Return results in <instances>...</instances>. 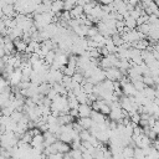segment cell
<instances>
[{"label": "cell", "mask_w": 159, "mask_h": 159, "mask_svg": "<svg viewBox=\"0 0 159 159\" xmlns=\"http://www.w3.org/2000/svg\"><path fill=\"white\" fill-rule=\"evenodd\" d=\"M77 109H78V118L91 117L92 108H91V106H89V104H80Z\"/></svg>", "instance_id": "1"}, {"label": "cell", "mask_w": 159, "mask_h": 159, "mask_svg": "<svg viewBox=\"0 0 159 159\" xmlns=\"http://www.w3.org/2000/svg\"><path fill=\"white\" fill-rule=\"evenodd\" d=\"M77 123H78V125H80L82 129H87V130H89L91 127L93 125V120H92L89 117H86V118H77Z\"/></svg>", "instance_id": "4"}, {"label": "cell", "mask_w": 159, "mask_h": 159, "mask_svg": "<svg viewBox=\"0 0 159 159\" xmlns=\"http://www.w3.org/2000/svg\"><path fill=\"white\" fill-rule=\"evenodd\" d=\"M12 42H14V46H15V50H16V52H19V53H22V52H25V51H26V47H27V42H25L22 39H15Z\"/></svg>", "instance_id": "3"}, {"label": "cell", "mask_w": 159, "mask_h": 159, "mask_svg": "<svg viewBox=\"0 0 159 159\" xmlns=\"http://www.w3.org/2000/svg\"><path fill=\"white\" fill-rule=\"evenodd\" d=\"M124 24H125V27H128L129 30H135L137 27V21L130 16L124 17Z\"/></svg>", "instance_id": "7"}, {"label": "cell", "mask_w": 159, "mask_h": 159, "mask_svg": "<svg viewBox=\"0 0 159 159\" xmlns=\"http://www.w3.org/2000/svg\"><path fill=\"white\" fill-rule=\"evenodd\" d=\"M53 145H55L57 153H61V154H67L71 150V145L65 142H61V140H56V143Z\"/></svg>", "instance_id": "2"}, {"label": "cell", "mask_w": 159, "mask_h": 159, "mask_svg": "<svg viewBox=\"0 0 159 159\" xmlns=\"http://www.w3.org/2000/svg\"><path fill=\"white\" fill-rule=\"evenodd\" d=\"M83 6H80V5H76L71 11H70V16L71 19H81L83 16Z\"/></svg>", "instance_id": "6"}, {"label": "cell", "mask_w": 159, "mask_h": 159, "mask_svg": "<svg viewBox=\"0 0 159 159\" xmlns=\"http://www.w3.org/2000/svg\"><path fill=\"white\" fill-rule=\"evenodd\" d=\"M77 5V0H63V11H71Z\"/></svg>", "instance_id": "8"}, {"label": "cell", "mask_w": 159, "mask_h": 159, "mask_svg": "<svg viewBox=\"0 0 159 159\" xmlns=\"http://www.w3.org/2000/svg\"><path fill=\"white\" fill-rule=\"evenodd\" d=\"M51 11L56 15L63 11V0H52L51 4Z\"/></svg>", "instance_id": "5"}, {"label": "cell", "mask_w": 159, "mask_h": 159, "mask_svg": "<svg viewBox=\"0 0 159 159\" xmlns=\"http://www.w3.org/2000/svg\"><path fill=\"white\" fill-rule=\"evenodd\" d=\"M155 45H158V46H159V39L157 40V43H155Z\"/></svg>", "instance_id": "12"}, {"label": "cell", "mask_w": 159, "mask_h": 159, "mask_svg": "<svg viewBox=\"0 0 159 159\" xmlns=\"http://www.w3.org/2000/svg\"><path fill=\"white\" fill-rule=\"evenodd\" d=\"M5 17V15H4V12H2V9L0 7V20H2Z\"/></svg>", "instance_id": "11"}, {"label": "cell", "mask_w": 159, "mask_h": 159, "mask_svg": "<svg viewBox=\"0 0 159 159\" xmlns=\"http://www.w3.org/2000/svg\"><path fill=\"white\" fill-rule=\"evenodd\" d=\"M72 159H82L83 158V152L81 149H71L67 153Z\"/></svg>", "instance_id": "9"}, {"label": "cell", "mask_w": 159, "mask_h": 159, "mask_svg": "<svg viewBox=\"0 0 159 159\" xmlns=\"http://www.w3.org/2000/svg\"><path fill=\"white\" fill-rule=\"evenodd\" d=\"M111 40H112V42L114 43L116 47H119V46L124 42L123 39H122V36H120L119 34H114V35H112V36H111Z\"/></svg>", "instance_id": "10"}]
</instances>
